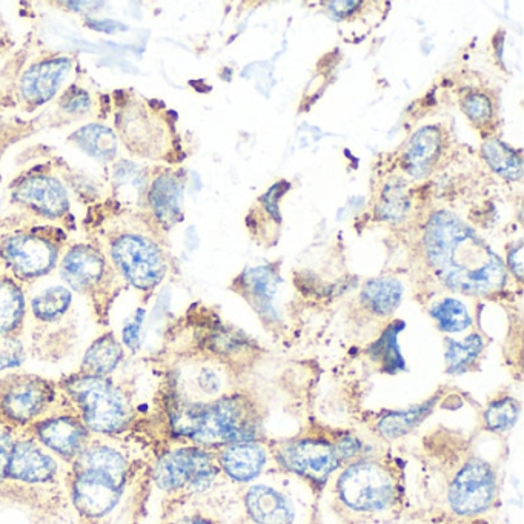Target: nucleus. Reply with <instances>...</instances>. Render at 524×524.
Returning <instances> with one entry per match:
<instances>
[{"label": "nucleus", "instance_id": "obj_29", "mask_svg": "<svg viewBox=\"0 0 524 524\" xmlns=\"http://www.w3.org/2000/svg\"><path fill=\"white\" fill-rule=\"evenodd\" d=\"M483 351L480 335L471 334L465 340H448L446 345V363L451 374H463L468 371Z\"/></svg>", "mask_w": 524, "mask_h": 524}, {"label": "nucleus", "instance_id": "obj_28", "mask_svg": "<svg viewBox=\"0 0 524 524\" xmlns=\"http://www.w3.org/2000/svg\"><path fill=\"white\" fill-rule=\"evenodd\" d=\"M77 146L99 160H111L116 156L117 140L113 131L100 125H88L74 134Z\"/></svg>", "mask_w": 524, "mask_h": 524}, {"label": "nucleus", "instance_id": "obj_12", "mask_svg": "<svg viewBox=\"0 0 524 524\" xmlns=\"http://www.w3.org/2000/svg\"><path fill=\"white\" fill-rule=\"evenodd\" d=\"M34 432L42 445L68 461L76 460L90 445V431L73 415H59L37 422Z\"/></svg>", "mask_w": 524, "mask_h": 524}, {"label": "nucleus", "instance_id": "obj_10", "mask_svg": "<svg viewBox=\"0 0 524 524\" xmlns=\"http://www.w3.org/2000/svg\"><path fill=\"white\" fill-rule=\"evenodd\" d=\"M53 400L50 383L37 377H17L0 397V411L11 422L27 425L47 411Z\"/></svg>", "mask_w": 524, "mask_h": 524}, {"label": "nucleus", "instance_id": "obj_26", "mask_svg": "<svg viewBox=\"0 0 524 524\" xmlns=\"http://www.w3.org/2000/svg\"><path fill=\"white\" fill-rule=\"evenodd\" d=\"M483 156L498 176L508 180H520L523 176V160L506 143L488 140L483 145Z\"/></svg>", "mask_w": 524, "mask_h": 524}, {"label": "nucleus", "instance_id": "obj_17", "mask_svg": "<svg viewBox=\"0 0 524 524\" xmlns=\"http://www.w3.org/2000/svg\"><path fill=\"white\" fill-rule=\"evenodd\" d=\"M268 461V454L263 446L254 442L233 443L225 446L219 455L222 471L234 481L246 483L262 474Z\"/></svg>", "mask_w": 524, "mask_h": 524}, {"label": "nucleus", "instance_id": "obj_38", "mask_svg": "<svg viewBox=\"0 0 524 524\" xmlns=\"http://www.w3.org/2000/svg\"><path fill=\"white\" fill-rule=\"evenodd\" d=\"M90 96L85 91L73 90L62 100V108L68 113H83L90 108Z\"/></svg>", "mask_w": 524, "mask_h": 524}, {"label": "nucleus", "instance_id": "obj_24", "mask_svg": "<svg viewBox=\"0 0 524 524\" xmlns=\"http://www.w3.org/2000/svg\"><path fill=\"white\" fill-rule=\"evenodd\" d=\"M435 403H437V398H431L428 402L412 406L405 411L389 412L380 420L377 431L388 440L403 437V435L409 434L412 429L417 428L431 414Z\"/></svg>", "mask_w": 524, "mask_h": 524}, {"label": "nucleus", "instance_id": "obj_13", "mask_svg": "<svg viewBox=\"0 0 524 524\" xmlns=\"http://www.w3.org/2000/svg\"><path fill=\"white\" fill-rule=\"evenodd\" d=\"M57 463L48 452L31 440H19L11 446L8 457L7 478L28 485H39L53 480Z\"/></svg>", "mask_w": 524, "mask_h": 524}, {"label": "nucleus", "instance_id": "obj_4", "mask_svg": "<svg viewBox=\"0 0 524 524\" xmlns=\"http://www.w3.org/2000/svg\"><path fill=\"white\" fill-rule=\"evenodd\" d=\"M65 391L79 408L88 431L117 435L130 425L131 409L127 398L105 377L77 375L65 383Z\"/></svg>", "mask_w": 524, "mask_h": 524}, {"label": "nucleus", "instance_id": "obj_1", "mask_svg": "<svg viewBox=\"0 0 524 524\" xmlns=\"http://www.w3.org/2000/svg\"><path fill=\"white\" fill-rule=\"evenodd\" d=\"M423 242L435 274L454 291L491 296L505 286V263L454 214L431 217Z\"/></svg>", "mask_w": 524, "mask_h": 524}, {"label": "nucleus", "instance_id": "obj_2", "mask_svg": "<svg viewBox=\"0 0 524 524\" xmlns=\"http://www.w3.org/2000/svg\"><path fill=\"white\" fill-rule=\"evenodd\" d=\"M171 423L177 434L202 446L251 442L259 428L253 405L240 395L180 406L174 409Z\"/></svg>", "mask_w": 524, "mask_h": 524}, {"label": "nucleus", "instance_id": "obj_36", "mask_svg": "<svg viewBox=\"0 0 524 524\" xmlns=\"http://www.w3.org/2000/svg\"><path fill=\"white\" fill-rule=\"evenodd\" d=\"M24 362V348L13 339H0V371L16 368Z\"/></svg>", "mask_w": 524, "mask_h": 524}, {"label": "nucleus", "instance_id": "obj_43", "mask_svg": "<svg viewBox=\"0 0 524 524\" xmlns=\"http://www.w3.org/2000/svg\"><path fill=\"white\" fill-rule=\"evenodd\" d=\"M176 524H213L211 521L203 520V518H185V520L179 521Z\"/></svg>", "mask_w": 524, "mask_h": 524}, {"label": "nucleus", "instance_id": "obj_40", "mask_svg": "<svg viewBox=\"0 0 524 524\" xmlns=\"http://www.w3.org/2000/svg\"><path fill=\"white\" fill-rule=\"evenodd\" d=\"M13 438L7 431L0 429V483L7 478L8 457H10Z\"/></svg>", "mask_w": 524, "mask_h": 524}, {"label": "nucleus", "instance_id": "obj_11", "mask_svg": "<svg viewBox=\"0 0 524 524\" xmlns=\"http://www.w3.org/2000/svg\"><path fill=\"white\" fill-rule=\"evenodd\" d=\"M2 257L14 274L24 279L45 276L56 265L57 249L37 236H16L2 246Z\"/></svg>", "mask_w": 524, "mask_h": 524}, {"label": "nucleus", "instance_id": "obj_14", "mask_svg": "<svg viewBox=\"0 0 524 524\" xmlns=\"http://www.w3.org/2000/svg\"><path fill=\"white\" fill-rule=\"evenodd\" d=\"M14 197L47 217H60L68 209L64 186L51 177L36 176L24 180L14 191Z\"/></svg>", "mask_w": 524, "mask_h": 524}, {"label": "nucleus", "instance_id": "obj_20", "mask_svg": "<svg viewBox=\"0 0 524 524\" xmlns=\"http://www.w3.org/2000/svg\"><path fill=\"white\" fill-rule=\"evenodd\" d=\"M279 277L269 266L249 269L242 277L243 294L249 302L256 306L257 311L265 316H274V297L277 294Z\"/></svg>", "mask_w": 524, "mask_h": 524}, {"label": "nucleus", "instance_id": "obj_19", "mask_svg": "<svg viewBox=\"0 0 524 524\" xmlns=\"http://www.w3.org/2000/svg\"><path fill=\"white\" fill-rule=\"evenodd\" d=\"M442 153V133L437 127L418 130L409 140L403 157L405 170L414 179H423L434 170L435 163Z\"/></svg>", "mask_w": 524, "mask_h": 524}, {"label": "nucleus", "instance_id": "obj_33", "mask_svg": "<svg viewBox=\"0 0 524 524\" xmlns=\"http://www.w3.org/2000/svg\"><path fill=\"white\" fill-rule=\"evenodd\" d=\"M520 417V403L512 397L498 398L486 408L483 420L492 432H505L514 428Z\"/></svg>", "mask_w": 524, "mask_h": 524}, {"label": "nucleus", "instance_id": "obj_18", "mask_svg": "<svg viewBox=\"0 0 524 524\" xmlns=\"http://www.w3.org/2000/svg\"><path fill=\"white\" fill-rule=\"evenodd\" d=\"M103 272L105 260L90 246H76L62 262V277L76 291H88L99 285Z\"/></svg>", "mask_w": 524, "mask_h": 524}, {"label": "nucleus", "instance_id": "obj_32", "mask_svg": "<svg viewBox=\"0 0 524 524\" xmlns=\"http://www.w3.org/2000/svg\"><path fill=\"white\" fill-rule=\"evenodd\" d=\"M114 183L117 194L122 196L125 202L139 203L145 191V174L134 163L120 162L114 171Z\"/></svg>", "mask_w": 524, "mask_h": 524}, {"label": "nucleus", "instance_id": "obj_16", "mask_svg": "<svg viewBox=\"0 0 524 524\" xmlns=\"http://www.w3.org/2000/svg\"><path fill=\"white\" fill-rule=\"evenodd\" d=\"M246 511L256 524H292L294 506L276 488L254 485L245 498Z\"/></svg>", "mask_w": 524, "mask_h": 524}, {"label": "nucleus", "instance_id": "obj_25", "mask_svg": "<svg viewBox=\"0 0 524 524\" xmlns=\"http://www.w3.org/2000/svg\"><path fill=\"white\" fill-rule=\"evenodd\" d=\"M403 323L395 322L394 325L389 326L382 337H380L374 345L369 349L372 362L377 363L382 371L388 374H395V372L402 371L405 368V360H403L402 352L398 348V332L402 331Z\"/></svg>", "mask_w": 524, "mask_h": 524}, {"label": "nucleus", "instance_id": "obj_34", "mask_svg": "<svg viewBox=\"0 0 524 524\" xmlns=\"http://www.w3.org/2000/svg\"><path fill=\"white\" fill-rule=\"evenodd\" d=\"M408 208V196L402 185H389L380 202V214L383 219L398 220L405 216Z\"/></svg>", "mask_w": 524, "mask_h": 524}, {"label": "nucleus", "instance_id": "obj_5", "mask_svg": "<svg viewBox=\"0 0 524 524\" xmlns=\"http://www.w3.org/2000/svg\"><path fill=\"white\" fill-rule=\"evenodd\" d=\"M343 505L355 512H380L392 505L395 485L388 469L377 461L362 460L349 465L337 481Z\"/></svg>", "mask_w": 524, "mask_h": 524}, {"label": "nucleus", "instance_id": "obj_42", "mask_svg": "<svg viewBox=\"0 0 524 524\" xmlns=\"http://www.w3.org/2000/svg\"><path fill=\"white\" fill-rule=\"evenodd\" d=\"M509 265L515 272V276L521 279V276H523V245L521 243H517V246H514L509 253Z\"/></svg>", "mask_w": 524, "mask_h": 524}, {"label": "nucleus", "instance_id": "obj_30", "mask_svg": "<svg viewBox=\"0 0 524 524\" xmlns=\"http://www.w3.org/2000/svg\"><path fill=\"white\" fill-rule=\"evenodd\" d=\"M71 299V292L64 286L45 289L33 300L34 316L44 322H53L68 311Z\"/></svg>", "mask_w": 524, "mask_h": 524}, {"label": "nucleus", "instance_id": "obj_35", "mask_svg": "<svg viewBox=\"0 0 524 524\" xmlns=\"http://www.w3.org/2000/svg\"><path fill=\"white\" fill-rule=\"evenodd\" d=\"M461 110L465 111L466 116L477 125L488 123L494 113L491 100L481 93L468 94L461 102Z\"/></svg>", "mask_w": 524, "mask_h": 524}, {"label": "nucleus", "instance_id": "obj_37", "mask_svg": "<svg viewBox=\"0 0 524 524\" xmlns=\"http://www.w3.org/2000/svg\"><path fill=\"white\" fill-rule=\"evenodd\" d=\"M142 322H143V311L140 309L134 316L133 320L127 323V326L123 328L122 337L123 343L127 345V348H130L131 351H136L140 346V331H142Z\"/></svg>", "mask_w": 524, "mask_h": 524}, {"label": "nucleus", "instance_id": "obj_9", "mask_svg": "<svg viewBox=\"0 0 524 524\" xmlns=\"http://www.w3.org/2000/svg\"><path fill=\"white\" fill-rule=\"evenodd\" d=\"M279 460L289 471L316 483L328 480L342 465L334 446L316 438H303L282 446Z\"/></svg>", "mask_w": 524, "mask_h": 524}, {"label": "nucleus", "instance_id": "obj_31", "mask_svg": "<svg viewBox=\"0 0 524 524\" xmlns=\"http://www.w3.org/2000/svg\"><path fill=\"white\" fill-rule=\"evenodd\" d=\"M431 314L438 328L449 334L466 331L472 325L471 314L460 300H442L432 308Z\"/></svg>", "mask_w": 524, "mask_h": 524}, {"label": "nucleus", "instance_id": "obj_23", "mask_svg": "<svg viewBox=\"0 0 524 524\" xmlns=\"http://www.w3.org/2000/svg\"><path fill=\"white\" fill-rule=\"evenodd\" d=\"M122 359L123 349L114 339V335H103L90 346L83 357L82 374L105 377L119 366Z\"/></svg>", "mask_w": 524, "mask_h": 524}, {"label": "nucleus", "instance_id": "obj_22", "mask_svg": "<svg viewBox=\"0 0 524 524\" xmlns=\"http://www.w3.org/2000/svg\"><path fill=\"white\" fill-rule=\"evenodd\" d=\"M150 202L156 216L173 225L182 213V185L173 176L159 177L151 186Z\"/></svg>", "mask_w": 524, "mask_h": 524}, {"label": "nucleus", "instance_id": "obj_27", "mask_svg": "<svg viewBox=\"0 0 524 524\" xmlns=\"http://www.w3.org/2000/svg\"><path fill=\"white\" fill-rule=\"evenodd\" d=\"M24 312V294L19 286L10 280H0V339L20 325Z\"/></svg>", "mask_w": 524, "mask_h": 524}, {"label": "nucleus", "instance_id": "obj_39", "mask_svg": "<svg viewBox=\"0 0 524 524\" xmlns=\"http://www.w3.org/2000/svg\"><path fill=\"white\" fill-rule=\"evenodd\" d=\"M363 445L359 438L354 435H345L342 440L337 442L334 446L335 452L339 455L340 461L349 460V458L357 457L362 451Z\"/></svg>", "mask_w": 524, "mask_h": 524}, {"label": "nucleus", "instance_id": "obj_21", "mask_svg": "<svg viewBox=\"0 0 524 524\" xmlns=\"http://www.w3.org/2000/svg\"><path fill=\"white\" fill-rule=\"evenodd\" d=\"M403 299V285L392 277H380L366 283L362 300L375 316L386 317L398 308Z\"/></svg>", "mask_w": 524, "mask_h": 524}, {"label": "nucleus", "instance_id": "obj_15", "mask_svg": "<svg viewBox=\"0 0 524 524\" xmlns=\"http://www.w3.org/2000/svg\"><path fill=\"white\" fill-rule=\"evenodd\" d=\"M71 70V62L64 57L45 60L34 65L22 77L20 90L28 102L34 105L48 102L67 79Z\"/></svg>", "mask_w": 524, "mask_h": 524}, {"label": "nucleus", "instance_id": "obj_3", "mask_svg": "<svg viewBox=\"0 0 524 524\" xmlns=\"http://www.w3.org/2000/svg\"><path fill=\"white\" fill-rule=\"evenodd\" d=\"M127 478L128 461L122 452L99 443L88 445L74 460V506L83 517H105L119 503Z\"/></svg>", "mask_w": 524, "mask_h": 524}, {"label": "nucleus", "instance_id": "obj_8", "mask_svg": "<svg viewBox=\"0 0 524 524\" xmlns=\"http://www.w3.org/2000/svg\"><path fill=\"white\" fill-rule=\"evenodd\" d=\"M497 495V475L488 461L471 458L449 488V506L457 515L472 517L491 508Z\"/></svg>", "mask_w": 524, "mask_h": 524}, {"label": "nucleus", "instance_id": "obj_7", "mask_svg": "<svg viewBox=\"0 0 524 524\" xmlns=\"http://www.w3.org/2000/svg\"><path fill=\"white\" fill-rule=\"evenodd\" d=\"M111 259L134 288H156L166 274V262L156 243L142 236L119 237L111 245Z\"/></svg>", "mask_w": 524, "mask_h": 524}, {"label": "nucleus", "instance_id": "obj_6", "mask_svg": "<svg viewBox=\"0 0 524 524\" xmlns=\"http://www.w3.org/2000/svg\"><path fill=\"white\" fill-rule=\"evenodd\" d=\"M213 455L202 448H180L157 461L154 481L165 492L205 491L217 477Z\"/></svg>", "mask_w": 524, "mask_h": 524}, {"label": "nucleus", "instance_id": "obj_41", "mask_svg": "<svg viewBox=\"0 0 524 524\" xmlns=\"http://www.w3.org/2000/svg\"><path fill=\"white\" fill-rule=\"evenodd\" d=\"M87 27L91 28V30L100 31V33H117V31H125L128 30L127 25L120 24V22H117V20H88Z\"/></svg>", "mask_w": 524, "mask_h": 524}]
</instances>
